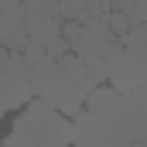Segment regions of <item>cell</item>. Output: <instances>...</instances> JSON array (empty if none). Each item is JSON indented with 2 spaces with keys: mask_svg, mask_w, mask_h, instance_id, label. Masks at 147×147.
<instances>
[{
  "mask_svg": "<svg viewBox=\"0 0 147 147\" xmlns=\"http://www.w3.org/2000/svg\"><path fill=\"white\" fill-rule=\"evenodd\" d=\"M28 17L21 14V7H10V10H0V45L7 51H24L28 48Z\"/></svg>",
  "mask_w": 147,
  "mask_h": 147,
  "instance_id": "obj_1",
  "label": "cell"
},
{
  "mask_svg": "<svg viewBox=\"0 0 147 147\" xmlns=\"http://www.w3.org/2000/svg\"><path fill=\"white\" fill-rule=\"evenodd\" d=\"M58 75L72 86L79 96H89V89H92V82H96V79H92V72H89V62H86L82 55H75V51L58 58Z\"/></svg>",
  "mask_w": 147,
  "mask_h": 147,
  "instance_id": "obj_2",
  "label": "cell"
},
{
  "mask_svg": "<svg viewBox=\"0 0 147 147\" xmlns=\"http://www.w3.org/2000/svg\"><path fill=\"white\" fill-rule=\"evenodd\" d=\"M110 7V0H55V14L62 21H92L103 17Z\"/></svg>",
  "mask_w": 147,
  "mask_h": 147,
  "instance_id": "obj_3",
  "label": "cell"
},
{
  "mask_svg": "<svg viewBox=\"0 0 147 147\" xmlns=\"http://www.w3.org/2000/svg\"><path fill=\"white\" fill-rule=\"evenodd\" d=\"M120 99H116V92L113 89H96V92H89V106L96 113H106V110H113Z\"/></svg>",
  "mask_w": 147,
  "mask_h": 147,
  "instance_id": "obj_4",
  "label": "cell"
},
{
  "mask_svg": "<svg viewBox=\"0 0 147 147\" xmlns=\"http://www.w3.org/2000/svg\"><path fill=\"white\" fill-rule=\"evenodd\" d=\"M21 0H0V10H10V7H17Z\"/></svg>",
  "mask_w": 147,
  "mask_h": 147,
  "instance_id": "obj_5",
  "label": "cell"
}]
</instances>
